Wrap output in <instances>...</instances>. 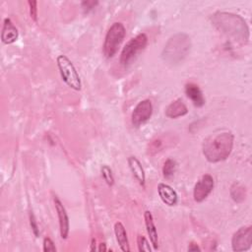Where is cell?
Here are the masks:
<instances>
[{
  "mask_svg": "<svg viewBox=\"0 0 252 252\" xmlns=\"http://www.w3.org/2000/svg\"><path fill=\"white\" fill-rule=\"evenodd\" d=\"M234 136L229 131H220L209 135L202 145L205 158L211 163L226 159L232 152Z\"/></svg>",
  "mask_w": 252,
  "mask_h": 252,
  "instance_id": "6da1fadb",
  "label": "cell"
},
{
  "mask_svg": "<svg viewBox=\"0 0 252 252\" xmlns=\"http://www.w3.org/2000/svg\"><path fill=\"white\" fill-rule=\"evenodd\" d=\"M213 25L227 36L237 41L246 42L249 38V28L242 17L227 12H217L212 18Z\"/></svg>",
  "mask_w": 252,
  "mask_h": 252,
  "instance_id": "7a4b0ae2",
  "label": "cell"
},
{
  "mask_svg": "<svg viewBox=\"0 0 252 252\" xmlns=\"http://www.w3.org/2000/svg\"><path fill=\"white\" fill-rule=\"evenodd\" d=\"M191 49L190 36L184 32H178L169 37L165 43L161 58L170 65H177L182 62Z\"/></svg>",
  "mask_w": 252,
  "mask_h": 252,
  "instance_id": "3957f363",
  "label": "cell"
},
{
  "mask_svg": "<svg viewBox=\"0 0 252 252\" xmlns=\"http://www.w3.org/2000/svg\"><path fill=\"white\" fill-rule=\"evenodd\" d=\"M125 34L126 30L122 23L115 22L110 26L106 32L102 46V52L106 58H111L115 55L125 37Z\"/></svg>",
  "mask_w": 252,
  "mask_h": 252,
  "instance_id": "277c9868",
  "label": "cell"
},
{
  "mask_svg": "<svg viewBox=\"0 0 252 252\" xmlns=\"http://www.w3.org/2000/svg\"><path fill=\"white\" fill-rule=\"evenodd\" d=\"M56 62L61 78L65 84L75 91H81L82 82L72 61L66 55H59L56 58Z\"/></svg>",
  "mask_w": 252,
  "mask_h": 252,
  "instance_id": "5b68a950",
  "label": "cell"
},
{
  "mask_svg": "<svg viewBox=\"0 0 252 252\" xmlns=\"http://www.w3.org/2000/svg\"><path fill=\"white\" fill-rule=\"evenodd\" d=\"M148 44V36L146 33L141 32L137 34L135 37L131 38L122 48L120 54V63L123 66L129 65L132 60L143 51Z\"/></svg>",
  "mask_w": 252,
  "mask_h": 252,
  "instance_id": "8992f818",
  "label": "cell"
},
{
  "mask_svg": "<svg viewBox=\"0 0 252 252\" xmlns=\"http://www.w3.org/2000/svg\"><path fill=\"white\" fill-rule=\"evenodd\" d=\"M252 246V226H242L232 235L231 247L235 252L247 251Z\"/></svg>",
  "mask_w": 252,
  "mask_h": 252,
  "instance_id": "52a82bcc",
  "label": "cell"
},
{
  "mask_svg": "<svg viewBox=\"0 0 252 252\" xmlns=\"http://www.w3.org/2000/svg\"><path fill=\"white\" fill-rule=\"evenodd\" d=\"M153 103L150 99L141 100L133 109L131 114V122L133 126L140 127L146 123L153 114Z\"/></svg>",
  "mask_w": 252,
  "mask_h": 252,
  "instance_id": "ba28073f",
  "label": "cell"
},
{
  "mask_svg": "<svg viewBox=\"0 0 252 252\" xmlns=\"http://www.w3.org/2000/svg\"><path fill=\"white\" fill-rule=\"evenodd\" d=\"M215 186V180L211 174H204L196 182L193 189V198L197 203H202L211 194Z\"/></svg>",
  "mask_w": 252,
  "mask_h": 252,
  "instance_id": "9c48e42d",
  "label": "cell"
},
{
  "mask_svg": "<svg viewBox=\"0 0 252 252\" xmlns=\"http://www.w3.org/2000/svg\"><path fill=\"white\" fill-rule=\"evenodd\" d=\"M55 210L58 216V221H59V230H60V236L62 239H66L69 234V218L68 214L66 212L65 207L61 203V201L58 199V197L54 196L53 198Z\"/></svg>",
  "mask_w": 252,
  "mask_h": 252,
  "instance_id": "30bf717a",
  "label": "cell"
},
{
  "mask_svg": "<svg viewBox=\"0 0 252 252\" xmlns=\"http://www.w3.org/2000/svg\"><path fill=\"white\" fill-rule=\"evenodd\" d=\"M19 37V32L16 26L13 24L11 19L5 18L3 22L2 32H1V40L4 44H12Z\"/></svg>",
  "mask_w": 252,
  "mask_h": 252,
  "instance_id": "8fae6325",
  "label": "cell"
},
{
  "mask_svg": "<svg viewBox=\"0 0 252 252\" xmlns=\"http://www.w3.org/2000/svg\"><path fill=\"white\" fill-rule=\"evenodd\" d=\"M158 193L160 200L167 206H175L178 202V195L176 191L165 183H159L158 185Z\"/></svg>",
  "mask_w": 252,
  "mask_h": 252,
  "instance_id": "7c38bea8",
  "label": "cell"
},
{
  "mask_svg": "<svg viewBox=\"0 0 252 252\" xmlns=\"http://www.w3.org/2000/svg\"><path fill=\"white\" fill-rule=\"evenodd\" d=\"M185 94L192 101L196 107H202L205 104V97L198 85L194 83H188L184 88Z\"/></svg>",
  "mask_w": 252,
  "mask_h": 252,
  "instance_id": "4fadbf2b",
  "label": "cell"
},
{
  "mask_svg": "<svg viewBox=\"0 0 252 252\" xmlns=\"http://www.w3.org/2000/svg\"><path fill=\"white\" fill-rule=\"evenodd\" d=\"M188 113V108L181 98H177L170 102L165 108V116L171 119L182 117Z\"/></svg>",
  "mask_w": 252,
  "mask_h": 252,
  "instance_id": "5bb4252c",
  "label": "cell"
},
{
  "mask_svg": "<svg viewBox=\"0 0 252 252\" xmlns=\"http://www.w3.org/2000/svg\"><path fill=\"white\" fill-rule=\"evenodd\" d=\"M144 220H145V225H146L147 233L149 235L151 244L153 245V248L157 250L158 247V231L154 221L153 215L150 211H146L144 213Z\"/></svg>",
  "mask_w": 252,
  "mask_h": 252,
  "instance_id": "9a60e30c",
  "label": "cell"
},
{
  "mask_svg": "<svg viewBox=\"0 0 252 252\" xmlns=\"http://www.w3.org/2000/svg\"><path fill=\"white\" fill-rule=\"evenodd\" d=\"M128 166L130 171L132 172L133 176L137 179V181L144 187L145 182H146V175H145V170L142 166L141 161L134 156H131L127 159Z\"/></svg>",
  "mask_w": 252,
  "mask_h": 252,
  "instance_id": "2e32d148",
  "label": "cell"
},
{
  "mask_svg": "<svg viewBox=\"0 0 252 252\" xmlns=\"http://www.w3.org/2000/svg\"><path fill=\"white\" fill-rule=\"evenodd\" d=\"M114 234H115L116 241H117L120 249L123 252H129L130 246H129V241H128V237H127V232H126L125 226L123 225L122 222H120V221L115 222Z\"/></svg>",
  "mask_w": 252,
  "mask_h": 252,
  "instance_id": "e0dca14e",
  "label": "cell"
},
{
  "mask_svg": "<svg viewBox=\"0 0 252 252\" xmlns=\"http://www.w3.org/2000/svg\"><path fill=\"white\" fill-rule=\"evenodd\" d=\"M176 169V162L172 158H167L162 166V174L163 177L166 179H170L175 172Z\"/></svg>",
  "mask_w": 252,
  "mask_h": 252,
  "instance_id": "ac0fdd59",
  "label": "cell"
},
{
  "mask_svg": "<svg viewBox=\"0 0 252 252\" xmlns=\"http://www.w3.org/2000/svg\"><path fill=\"white\" fill-rule=\"evenodd\" d=\"M230 195L235 202H242L245 199V188L239 184H234L230 189Z\"/></svg>",
  "mask_w": 252,
  "mask_h": 252,
  "instance_id": "d6986e66",
  "label": "cell"
},
{
  "mask_svg": "<svg viewBox=\"0 0 252 252\" xmlns=\"http://www.w3.org/2000/svg\"><path fill=\"white\" fill-rule=\"evenodd\" d=\"M100 172H101V176L104 179V181L106 182V184L108 186H112L114 184V177H113L111 168L108 165L103 164L100 167Z\"/></svg>",
  "mask_w": 252,
  "mask_h": 252,
  "instance_id": "ffe728a7",
  "label": "cell"
},
{
  "mask_svg": "<svg viewBox=\"0 0 252 252\" xmlns=\"http://www.w3.org/2000/svg\"><path fill=\"white\" fill-rule=\"evenodd\" d=\"M137 245H138V250L140 252L142 251H146V252H151L152 248L151 245L149 243V241L147 240V238L144 235L139 234L137 236Z\"/></svg>",
  "mask_w": 252,
  "mask_h": 252,
  "instance_id": "44dd1931",
  "label": "cell"
},
{
  "mask_svg": "<svg viewBox=\"0 0 252 252\" xmlns=\"http://www.w3.org/2000/svg\"><path fill=\"white\" fill-rule=\"evenodd\" d=\"M42 244H43V251L44 252H55L56 251L55 244H54V242L52 241L51 238L44 237Z\"/></svg>",
  "mask_w": 252,
  "mask_h": 252,
  "instance_id": "7402d4cb",
  "label": "cell"
},
{
  "mask_svg": "<svg viewBox=\"0 0 252 252\" xmlns=\"http://www.w3.org/2000/svg\"><path fill=\"white\" fill-rule=\"evenodd\" d=\"M28 4L30 6V15L31 18L37 23V2L36 1H28Z\"/></svg>",
  "mask_w": 252,
  "mask_h": 252,
  "instance_id": "603a6c76",
  "label": "cell"
},
{
  "mask_svg": "<svg viewBox=\"0 0 252 252\" xmlns=\"http://www.w3.org/2000/svg\"><path fill=\"white\" fill-rule=\"evenodd\" d=\"M30 224H31V227H32V230L34 236L38 237V235H39V228H38L36 220H35L34 215L32 214V212H30Z\"/></svg>",
  "mask_w": 252,
  "mask_h": 252,
  "instance_id": "cb8c5ba5",
  "label": "cell"
},
{
  "mask_svg": "<svg viewBox=\"0 0 252 252\" xmlns=\"http://www.w3.org/2000/svg\"><path fill=\"white\" fill-rule=\"evenodd\" d=\"M98 4L97 1H83L82 2V8L85 13H89L91 10H93L96 5Z\"/></svg>",
  "mask_w": 252,
  "mask_h": 252,
  "instance_id": "d4e9b609",
  "label": "cell"
},
{
  "mask_svg": "<svg viewBox=\"0 0 252 252\" xmlns=\"http://www.w3.org/2000/svg\"><path fill=\"white\" fill-rule=\"evenodd\" d=\"M187 250L188 251H201V248L197 245V244H195V243H190L189 245H188V248H187Z\"/></svg>",
  "mask_w": 252,
  "mask_h": 252,
  "instance_id": "484cf974",
  "label": "cell"
},
{
  "mask_svg": "<svg viewBox=\"0 0 252 252\" xmlns=\"http://www.w3.org/2000/svg\"><path fill=\"white\" fill-rule=\"evenodd\" d=\"M95 239L94 238H93L92 239V242H91V248H90V250L91 251H94V250H96V247H95Z\"/></svg>",
  "mask_w": 252,
  "mask_h": 252,
  "instance_id": "4316f807",
  "label": "cell"
},
{
  "mask_svg": "<svg viewBox=\"0 0 252 252\" xmlns=\"http://www.w3.org/2000/svg\"><path fill=\"white\" fill-rule=\"evenodd\" d=\"M106 245L105 243H100L99 244V247H98V251H106Z\"/></svg>",
  "mask_w": 252,
  "mask_h": 252,
  "instance_id": "83f0119b",
  "label": "cell"
}]
</instances>
